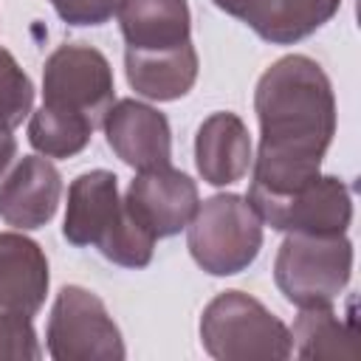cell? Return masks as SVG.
Returning a JSON list of instances; mask_svg holds the SVG:
<instances>
[{
  "mask_svg": "<svg viewBox=\"0 0 361 361\" xmlns=\"http://www.w3.org/2000/svg\"><path fill=\"white\" fill-rule=\"evenodd\" d=\"M62 234L71 245L99 248L121 268H147L155 248V237L118 197V178L110 169H90L71 180Z\"/></svg>",
  "mask_w": 361,
  "mask_h": 361,
  "instance_id": "7a4b0ae2",
  "label": "cell"
},
{
  "mask_svg": "<svg viewBox=\"0 0 361 361\" xmlns=\"http://www.w3.org/2000/svg\"><path fill=\"white\" fill-rule=\"evenodd\" d=\"M124 68L130 87L152 102H172L192 90L197 79V51L192 42H180L164 51H124Z\"/></svg>",
  "mask_w": 361,
  "mask_h": 361,
  "instance_id": "5bb4252c",
  "label": "cell"
},
{
  "mask_svg": "<svg viewBox=\"0 0 361 361\" xmlns=\"http://www.w3.org/2000/svg\"><path fill=\"white\" fill-rule=\"evenodd\" d=\"M338 6L341 0H257L243 23L265 42L293 45L322 28Z\"/></svg>",
  "mask_w": 361,
  "mask_h": 361,
  "instance_id": "2e32d148",
  "label": "cell"
},
{
  "mask_svg": "<svg viewBox=\"0 0 361 361\" xmlns=\"http://www.w3.org/2000/svg\"><path fill=\"white\" fill-rule=\"evenodd\" d=\"M59 197V169L48 158L25 155L0 183V217L20 231L39 228L56 214Z\"/></svg>",
  "mask_w": 361,
  "mask_h": 361,
  "instance_id": "8fae6325",
  "label": "cell"
},
{
  "mask_svg": "<svg viewBox=\"0 0 361 361\" xmlns=\"http://www.w3.org/2000/svg\"><path fill=\"white\" fill-rule=\"evenodd\" d=\"M116 17L133 51H164L189 42L192 14L186 0H118Z\"/></svg>",
  "mask_w": 361,
  "mask_h": 361,
  "instance_id": "9a60e30c",
  "label": "cell"
},
{
  "mask_svg": "<svg viewBox=\"0 0 361 361\" xmlns=\"http://www.w3.org/2000/svg\"><path fill=\"white\" fill-rule=\"evenodd\" d=\"M290 353L299 358H355V333L327 307H302L290 330Z\"/></svg>",
  "mask_w": 361,
  "mask_h": 361,
  "instance_id": "e0dca14e",
  "label": "cell"
},
{
  "mask_svg": "<svg viewBox=\"0 0 361 361\" xmlns=\"http://www.w3.org/2000/svg\"><path fill=\"white\" fill-rule=\"evenodd\" d=\"M93 130L96 124L87 116L42 104L37 113H31L28 141L45 158H71L87 147Z\"/></svg>",
  "mask_w": 361,
  "mask_h": 361,
  "instance_id": "ac0fdd59",
  "label": "cell"
},
{
  "mask_svg": "<svg viewBox=\"0 0 361 361\" xmlns=\"http://www.w3.org/2000/svg\"><path fill=\"white\" fill-rule=\"evenodd\" d=\"M68 25H102L113 17L118 0H48Z\"/></svg>",
  "mask_w": 361,
  "mask_h": 361,
  "instance_id": "44dd1931",
  "label": "cell"
},
{
  "mask_svg": "<svg viewBox=\"0 0 361 361\" xmlns=\"http://www.w3.org/2000/svg\"><path fill=\"white\" fill-rule=\"evenodd\" d=\"M353 274V243L344 234L290 231L274 259L279 293L302 307H327L347 288Z\"/></svg>",
  "mask_w": 361,
  "mask_h": 361,
  "instance_id": "277c9868",
  "label": "cell"
},
{
  "mask_svg": "<svg viewBox=\"0 0 361 361\" xmlns=\"http://www.w3.org/2000/svg\"><path fill=\"white\" fill-rule=\"evenodd\" d=\"M200 344L217 361H279L290 355V330L259 299L223 290L203 307Z\"/></svg>",
  "mask_w": 361,
  "mask_h": 361,
  "instance_id": "3957f363",
  "label": "cell"
},
{
  "mask_svg": "<svg viewBox=\"0 0 361 361\" xmlns=\"http://www.w3.org/2000/svg\"><path fill=\"white\" fill-rule=\"evenodd\" d=\"M48 257L20 231L0 234V310L37 316L48 293Z\"/></svg>",
  "mask_w": 361,
  "mask_h": 361,
  "instance_id": "7c38bea8",
  "label": "cell"
},
{
  "mask_svg": "<svg viewBox=\"0 0 361 361\" xmlns=\"http://www.w3.org/2000/svg\"><path fill=\"white\" fill-rule=\"evenodd\" d=\"M42 104L87 116L102 124L113 104V68L107 56L90 45H59L42 68Z\"/></svg>",
  "mask_w": 361,
  "mask_h": 361,
  "instance_id": "52a82bcc",
  "label": "cell"
},
{
  "mask_svg": "<svg viewBox=\"0 0 361 361\" xmlns=\"http://www.w3.org/2000/svg\"><path fill=\"white\" fill-rule=\"evenodd\" d=\"M186 245L192 259L212 276H231L245 271L262 248V220L240 195H212L197 203Z\"/></svg>",
  "mask_w": 361,
  "mask_h": 361,
  "instance_id": "5b68a950",
  "label": "cell"
},
{
  "mask_svg": "<svg viewBox=\"0 0 361 361\" xmlns=\"http://www.w3.org/2000/svg\"><path fill=\"white\" fill-rule=\"evenodd\" d=\"M197 186L195 180L169 166L144 169L138 172L124 195L127 212L155 237H172L180 228L189 226L195 209H197Z\"/></svg>",
  "mask_w": 361,
  "mask_h": 361,
  "instance_id": "9c48e42d",
  "label": "cell"
},
{
  "mask_svg": "<svg viewBox=\"0 0 361 361\" xmlns=\"http://www.w3.org/2000/svg\"><path fill=\"white\" fill-rule=\"evenodd\" d=\"M104 135L110 149L133 169H158L169 166L172 161V133L169 121L161 110L135 102L121 99L110 104V110L102 118Z\"/></svg>",
  "mask_w": 361,
  "mask_h": 361,
  "instance_id": "30bf717a",
  "label": "cell"
},
{
  "mask_svg": "<svg viewBox=\"0 0 361 361\" xmlns=\"http://www.w3.org/2000/svg\"><path fill=\"white\" fill-rule=\"evenodd\" d=\"M14 155H17V141H14V135H11V130H3V127H0V178H3V172L8 169V164L14 161Z\"/></svg>",
  "mask_w": 361,
  "mask_h": 361,
  "instance_id": "7402d4cb",
  "label": "cell"
},
{
  "mask_svg": "<svg viewBox=\"0 0 361 361\" xmlns=\"http://www.w3.org/2000/svg\"><path fill=\"white\" fill-rule=\"evenodd\" d=\"M212 3H214L217 8H223L226 14H231V17H237V20H245L257 0H212Z\"/></svg>",
  "mask_w": 361,
  "mask_h": 361,
  "instance_id": "603a6c76",
  "label": "cell"
},
{
  "mask_svg": "<svg viewBox=\"0 0 361 361\" xmlns=\"http://www.w3.org/2000/svg\"><path fill=\"white\" fill-rule=\"evenodd\" d=\"M34 104V85L28 73L17 65V59L0 48V127L14 130L31 113Z\"/></svg>",
  "mask_w": 361,
  "mask_h": 361,
  "instance_id": "d6986e66",
  "label": "cell"
},
{
  "mask_svg": "<svg viewBox=\"0 0 361 361\" xmlns=\"http://www.w3.org/2000/svg\"><path fill=\"white\" fill-rule=\"evenodd\" d=\"M39 355H42V350L37 344L31 316L14 313V310H0V361L3 358L34 361Z\"/></svg>",
  "mask_w": 361,
  "mask_h": 361,
  "instance_id": "ffe728a7",
  "label": "cell"
},
{
  "mask_svg": "<svg viewBox=\"0 0 361 361\" xmlns=\"http://www.w3.org/2000/svg\"><path fill=\"white\" fill-rule=\"evenodd\" d=\"M254 110L259 152L248 189L288 195L316 180L336 135V96L322 65L305 54L276 59L257 82Z\"/></svg>",
  "mask_w": 361,
  "mask_h": 361,
  "instance_id": "6da1fadb",
  "label": "cell"
},
{
  "mask_svg": "<svg viewBox=\"0 0 361 361\" xmlns=\"http://www.w3.org/2000/svg\"><path fill=\"white\" fill-rule=\"evenodd\" d=\"M45 344L56 361H121L127 355L121 330L104 302L82 285H65L56 293Z\"/></svg>",
  "mask_w": 361,
  "mask_h": 361,
  "instance_id": "8992f818",
  "label": "cell"
},
{
  "mask_svg": "<svg viewBox=\"0 0 361 361\" xmlns=\"http://www.w3.org/2000/svg\"><path fill=\"white\" fill-rule=\"evenodd\" d=\"M195 166L212 186H228L245 178L251 166L248 127L234 113H212L195 135Z\"/></svg>",
  "mask_w": 361,
  "mask_h": 361,
  "instance_id": "4fadbf2b",
  "label": "cell"
},
{
  "mask_svg": "<svg viewBox=\"0 0 361 361\" xmlns=\"http://www.w3.org/2000/svg\"><path fill=\"white\" fill-rule=\"evenodd\" d=\"M248 203L274 231L344 234L353 223V195L341 178L319 175L307 186L288 195H265L248 189Z\"/></svg>",
  "mask_w": 361,
  "mask_h": 361,
  "instance_id": "ba28073f",
  "label": "cell"
}]
</instances>
